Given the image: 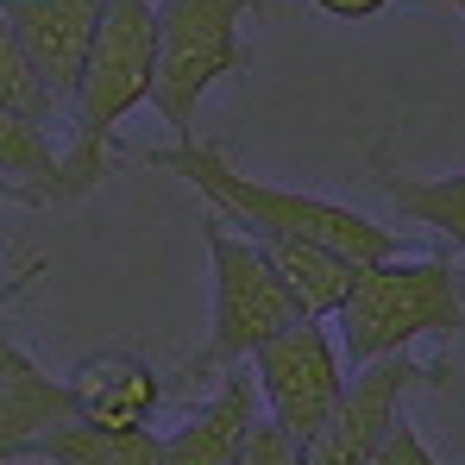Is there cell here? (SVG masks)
Segmentation results:
<instances>
[{
  "label": "cell",
  "mask_w": 465,
  "mask_h": 465,
  "mask_svg": "<svg viewBox=\"0 0 465 465\" xmlns=\"http://www.w3.org/2000/svg\"><path fill=\"white\" fill-rule=\"evenodd\" d=\"M152 170H170L183 183L202 189V202H214V214H227L252 239H302V245H321L346 264H384V258H402V232H390L384 221H365L327 195H302V189H283V183H258L245 170H232L221 145L208 139H176V145H157L145 152Z\"/></svg>",
  "instance_id": "obj_1"
},
{
  "label": "cell",
  "mask_w": 465,
  "mask_h": 465,
  "mask_svg": "<svg viewBox=\"0 0 465 465\" xmlns=\"http://www.w3.org/2000/svg\"><path fill=\"white\" fill-rule=\"evenodd\" d=\"M340 333V359L359 371L371 359L409 352V340L421 333H465V283L453 258H384V264H359L346 302L333 309Z\"/></svg>",
  "instance_id": "obj_2"
},
{
  "label": "cell",
  "mask_w": 465,
  "mask_h": 465,
  "mask_svg": "<svg viewBox=\"0 0 465 465\" xmlns=\"http://www.w3.org/2000/svg\"><path fill=\"white\" fill-rule=\"evenodd\" d=\"M152 76H157V6L152 0H107L88 70H82L76 139L64 152L76 195H88L107 176V145H114L120 120L152 101Z\"/></svg>",
  "instance_id": "obj_3"
},
{
  "label": "cell",
  "mask_w": 465,
  "mask_h": 465,
  "mask_svg": "<svg viewBox=\"0 0 465 465\" xmlns=\"http://www.w3.org/2000/svg\"><path fill=\"white\" fill-rule=\"evenodd\" d=\"M264 0H157V76H152V107L170 120L176 139L195 133V107L214 82L245 76L252 51L239 38V19L258 13Z\"/></svg>",
  "instance_id": "obj_4"
},
{
  "label": "cell",
  "mask_w": 465,
  "mask_h": 465,
  "mask_svg": "<svg viewBox=\"0 0 465 465\" xmlns=\"http://www.w3.org/2000/svg\"><path fill=\"white\" fill-rule=\"evenodd\" d=\"M202 245L214 264V321H208V346L183 365V384L245 365L264 340H277L283 327L302 321L290 290L277 283V271L264 264V252L252 239H232L227 214H202Z\"/></svg>",
  "instance_id": "obj_5"
},
{
  "label": "cell",
  "mask_w": 465,
  "mask_h": 465,
  "mask_svg": "<svg viewBox=\"0 0 465 465\" xmlns=\"http://www.w3.org/2000/svg\"><path fill=\"white\" fill-rule=\"evenodd\" d=\"M252 371H258V396H264V415L309 447L321 434V421L333 415V402L346 396V359H340V340L321 327V321H296L283 327L277 340H264L252 352Z\"/></svg>",
  "instance_id": "obj_6"
},
{
  "label": "cell",
  "mask_w": 465,
  "mask_h": 465,
  "mask_svg": "<svg viewBox=\"0 0 465 465\" xmlns=\"http://www.w3.org/2000/svg\"><path fill=\"white\" fill-rule=\"evenodd\" d=\"M440 371L415 365L409 352H390V359H371L346 378V396L333 402V415L321 421L309 447H302V465H371L378 440L396 428L402 415V396L415 384H434Z\"/></svg>",
  "instance_id": "obj_7"
},
{
  "label": "cell",
  "mask_w": 465,
  "mask_h": 465,
  "mask_svg": "<svg viewBox=\"0 0 465 465\" xmlns=\"http://www.w3.org/2000/svg\"><path fill=\"white\" fill-rule=\"evenodd\" d=\"M101 6L107 0H0V19L13 25V38L25 45L38 82L51 88L57 114H76L82 70L101 32Z\"/></svg>",
  "instance_id": "obj_8"
},
{
  "label": "cell",
  "mask_w": 465,
  "mask_h": 465,
  "mask_svg": "<svg viewBox=\"0 0 465 465\" xmlns=\"http://www.w3.org/2000/svg\"><path fill=\"white\" fill-rule=\"evenodd\" d=\"M76 415L70 378H51L32 352L13 346V333L0 327V465L32 460V447L64 428Z\"/></svg>",
  "instance_id": "obj_9"
},
{
  "label": "cell",
  "mask_w": 465,
  "mask_h": 465,
  "mask_svg": "<svg viewBox=\"0 0 465 465\" xmlns=\"http://www.w3.org/2000/svg\"><path fill=\"white\" fill-rule=\"evenodd\" d=\"M70 396H76V415L101 428H152L163 384L139 352H88L70 371Z\"/></svg>",
  "instance_id": "obj_10"
},
{
  "label": "cell",
  "mask_w": 465,
  "mask_h": 465,
  "mask_svg": "<svg viewBox=\"0 0 465 465\" xmlns=\"http://www.w3.org/2000/svg\"><path fill=\"white\" fill-rule=\"evenodd\" d=\"M252 371L232 365L221 390L176 428L163 434V465H239V447H245V428H252Z\"/></svg>",
  "instance_id": "obj_11"
},
{
  "label": "cell",
  "mask_w": 465,
  "mask_h": 465,
  "mask_svg": "<svg viewBox=\"0 0 465 465\" xmlns=\"http://www.w3.org/2000/svg\"><path fill=\"white\" fill-rule=\"evenodd\" d=\"M0 183L25 189L38 208L76 202L70 163L51 145V126H45V120H25V114H6V107H0Z\"/></svg>",
  "instance_id": "obj_12"
},
{
  "label": "cell",
  "mask_w": 465,
  "mask_h": 465,
  "mask_svg": "<svg viewBox=\"0 0 465 465\" xmlns=\"http://www.w3.org/2000/svg\"><path fill=\"white\" fill-rule=\"evenodd\" d=\"M258 252H264V264L277 271V283L290 290V302L302 321H327V314L346 302V290H352V271L359 264H346V258H333V252H321V245H302V239H252Z\"/></svg>",
  "instance_id": "obj_13"
},
{
  "label": "cell",
  "mask_w": 465,
  "mask_h": 465,
  "mask_svg": "<svg viewBox=\"0 0 465 465\" xmlns=\"http://www.w3.org/2000/svg\"><path fill=\"white\" fill-rule=\"evenodd\" d=\"M32 460L51 465H163V434L157 428H101L88 415H70L64 428H51Z\"/></svg>",
  "instance_id": "obj_14"
},
{
  "label": "cell",
  "mask_w": 465,
  "mask_h": 465,
  "mask_svg": "<svg viewBox=\"0 0 465 465\" xmlns=\"http://www.w3.org/2000/svg\"><path fill=\"white\" fill-rule=\"evenodd\" d=\"M384 195L402 221L440 232L447 245L465 252V170H453V176H402V170H384Z\"/></svg>",
  "instance_id": "obj_15"
},
{
  "label": "cell",
  "mask_w": 465,
  "mask_h": 465,
  "mask_svg": "<svg viewBox=\"0 0 465 465\" xmlns=\"http://www.w3.org/2000/svg\"><path fill=\"white\" fill-rule=\"evenodd\" d=\"M0 107L6 114H25V120H57V101H51V88L38 82L32 70V57H25V45L13 38V25L0 19Z\"/></svg>",
  "instance_id": "obj_16"
},
{
  "label": "cell",
  "mask_w": 465,
  "mask_h": 465,
  "mask_svg": "<svg viewBox=\"0 0 465 465\" xmlns=\"http://www.w3.org/2000/svg\"><path fill=\"white\" fill-rule=\"evenodd\" d=\"M239 465H302V440H290L271 415H252L245 447H239Z\"/></svg>",
  "instance_id": "obj_17"
},
{
  "label": "cell",
  "mask_w": 465,
  "mask_h": 465,
  "mask_svg": "<svg viewBox=\"0 0 465 465\" xmlns=\"http://www.w3.org/2000/svg\"><path fill=\"white\" fill-rule=\"evenodd\" d=\"M371 465H440V460L428 453L421 428H415L409 415H396V428H390L384 440H378V453H371Z\"/></svg>",
  "instance_id": "obj_18"
},
{
  "label": "cell",
  "mask_w": 465,
  "mask_h": 465,
  "mask_svg": "<svg viewBox=\"0 0 465 465\" xmlns=\"http://www.w3.org/2000/svg\"><path fill=\"white\" fill-rule=\"evenodd\" d=\"M327 19H371V13H384L390 0H314Z\"/></svg>",
  "instance_id": "obj_19"
},
{
  "label": "cell",
  "mask_w": 465,
  "mask_h": 465,
  "mask_svg": "<svg viewBox=\"0 0 465 465\" xmlns=\"http://www.w3.org/2000/svg\"><path fill=\"white\" fill-rule=\"evenodd\" d=\"M38 271H45V264H25L19 277H6V283H0V309H6V302H13V296H19V290H25V283H32Z\"/></svg>",
  "instance_id": "obj_20"
},
{
  "label": "cell",
  "mask_w": 465,
  "mask_h": 465,
  "mask_svg": "<svg viewBox=\"0 0 465 465\" xmlns=\"http://www.w3.org/2000/svg\"><path fill=\"white\" fill-rule=\"evenodd\" d=\"M0 202H19V208H38V202H32L25 189H13V183H0Z\"/></svg>",
  "instance_id": "obj_21"
},
{
  "label": "cell",
  "mask_w": 465,
  "mask_h": 465,
  "mask_svg": "<svg viewBox=\"0 0 465 465\" xmlns=\"http://www.w3.org/2000/svg\"><path fill=\"white\" fill-rule=\"evenodd\" d=\"M447 6H453V13H465V0H447Z\"/></svg>",
  "instance_id": "obj_22"
}]
</instances>
